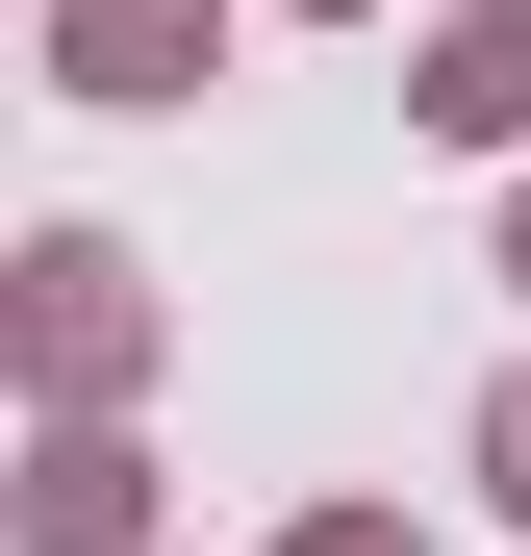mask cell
<instances>
[{
	"label": "cell",
	"instance_id": "1",
	"mask_svg": "<svg viewBox=\"0 0 531 556\" xmlns=\"http://www.w3.org/2000/svg\"><path fill=\"white\" fill-rule=\"evenodd\" d=\"M0 354H26L51 430H127L152 405V253L127 228H26V253H0Z\"/></svg>",
	"mask_w": 531,
	"mask_h": 556
},
{
	"label": "cell",
	"instance_id": "2",
	"mask_svg": "<svg viewBox=\"0 0 531 556\" xmlns=\"http://www.w3.org/2000/svg\"><path fill=\"white\" fill-rule=\"evenodd\" d=\"M26 76H51V102H102V127H152V102H203V76H228V0H26Z\"/></svg>",
	"mask_w": 531,
	"mask_h": 556
},
{
	"label": "cell",
	"instance_id": "3",
	"mask_svg": "<svg viewBox=\"0 0 531 556\" xmlns=\"http://www.w3.org/2000/svg\"><path fill=\"white\" fill-rule=\"evenodd\" d=\"M405 127H430V152H506V177H531V0H456V26L405 51Z\"/></svg>",
	"mask_w": 531,
	"mask_h": 556
},
{
	"label": "cell",
	"instance_id": "4",
	"mask_svg": "<svg viewBox=\"0 0 531 556\" xmlns=\"http://www.w3.org/2000/svg\"><path fill=\"white\" fill-rule=\"evenodd\" d=\"M26 556H152V430H26Z\"/></svg>",
	"mask_w": 531,
	"mask_h": 556
},
{
	"label": "cell",
	"instance_id": "5",
	"mask_svg": "<svg viewBox=\"0 0 531 556\" xmlns=\"http://www.w3.org/2000/svg\"><path fill=\"white\" fill-rule=\"evenodd\" d=\"M481 506L531 531V354H506V380H481Z\"/></svg>",
	"mask_w": 531,
	"mask_h": 556
},
{
	"label": "cell",
	"instance_id": "6",
	"mask_svg": "<svg viewBox=\"0 0 531 556\" xmlns=\"http://www.w3.org/2000/svg\"><path fill=\"white\" fill-rule=\"evenodd\" d=\"M279 556H430V531H405V506H304Z\"/></svg>",
	"mask_w": 531,
	"mask_h": 556
},
{
	"label": "cell",
	"instance_id": "7",
	"mask_svg": "<svg viewBox=\"0 0 531 556\" xmlns=\"http://www.w3.org/2000/svg\"><path fill=\"white\" fill-rule=\"evenodd\" d=\"M506 304H531V177H506Z\"/></svg>",
	"mask_w": 531,
	"mask_h": 556
},
{
	"label": "cell",
	"instance_id": "8",
	"mask_svg": "<svg viewBox=\"0 0 531 556\" xmlns=\"http://www.w3.org/2000/svg\"><path fill=\"white\" fill-rule=\"evenodd\" d=\"M279 26H380V0H279Z\"/></svg>",
	"mask_w": 531,
	"mask_h": 556
}]
</instances>
